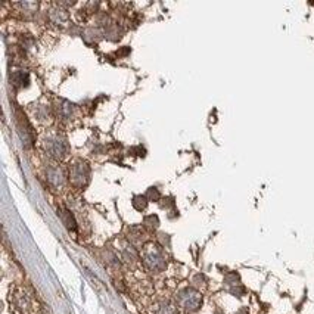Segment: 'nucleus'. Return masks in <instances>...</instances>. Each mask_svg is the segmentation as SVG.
Returning <instances> with one entry per match:
<instances>
[{"mask_svg": "<svg viewBox=\"0 0 314 314\" xmlns=\"http://www.w3.org/2000/svg\"><path fill=\"white\" fill-rule=\"evenodd\" d=\"M182 304L188 310H196L201 304V295L195 291L188 289V291H185V301H182Z\"/></svg>", "mask_w": 314, "mask_h": 314, "instance_id": "4", "label": "nucleus"}, {"mask_svg": "<svg viewBox=\"0 0 314 314\" xmlns=\"http://www.w3.org/2000/svg\"><path fill=\"white\" fill-rule=\"evenodd\" d=\"M131 204H133V207L137 209V211H143L147 205V198L146 196H143V195H136V196L133 198Z\"/></svg>", "mask_w": 314, "mask_h": 314, "instance_id": "7", "label": "nucleus"}, {"mask_svg": "<svg viewBox=\"0 0 314 314\" xmlns=\"http://www.w3.org/2000/svg\"><path fill=\"white\" fill-rule=\"evenodd\" d=\"M62 218H63V223H65V226L71 230H74L75 229V221H74V217L71 215V212L69 211H63L62 212Z\"/></svg>", "mask_w": 314, "mask_h": 314, "instance_id": "8", "label": "nucleus"}, {"mask_svg": "<svg viewBox=\"0 0 314 314\" xmlns=\"http://www.w3.org/2000/svg\"><path fill=\"white\" fill-rule=\"evenodd\" d=\"M146 198L147 199H150V201H160L161 193H160V190H158L156 188H149L147 189Z\"/></svg>", "mask_w": 314, "mask_h": 314, "instance_id": "9", "label": "nucleus"}, {"mask_svg": "<svg viewBox=\"0 0 314 314\" xmlns=\"http://www.w3.org/2000/svg\"><path fill=\"white\" fill-rule=\"evenodd\" d=\"M47 177H49V180H50L53 185H61L63 182V174L61 173V170L58 167L50 168L49 173H47Z\"/></svg>", "mask_w": 314, "mask_h": 314, "instance_id": "6", "label": "nucleus"}, {"mask_svg": "<svg viewBox=\"0 0 314 314\" xmlns=\"http://www.w3.org/2000/svg\"><path fill=\"white\" fill-rule=\"evenodd\" d=\"M11 80H12L14 86L24 87V86H27V84H28V82H30V77H28V74H27V72H24V71H15V72L11 75Z\"/></svg>", "mask_w": 314, "mask_h": 314, "instance_id": "5", "label": "nucleus"}, {"mask_svg": "<svg viewBox=\"0 0 314 314\" xmlns=\"http://www.w3.org/2000/svg\"><path fill=\"white\" fill-rule=\"evenodd\" d=\"M44 147L47 150V153L56 160H62L63 156H66V152H68V145H66V140L59 137V136H52V137H47L44 140Z\"/></svg>", "mask_w": 314, "mask_h": 314, "instance_id": "1", "label": "nucleus"}, {"mask_svg": "<svg viewBox=\"0 0 314 314\" xmlns=\"http://www.w3.org/2000/svg\"><path fill=\"white\" fill-rule=\"evenodd\" d=\"M89 177H90V170L86 163H75L69 170V180L75 186L82 188L84 185H87Z\"/></svg>", "mask_w": 314, "mask_h": 314, "instance_id": "2", "label": "nucleus"}, {"mask_svg": "<svg viewBox=\"0 0 314 314\" xmlns=\"http://www.w3.org/2000/svg\"><path fill=\"white\" fill-rule=\"evenodd\" d=\"M145 224H146L147 227H150V229H155V227H158V224H160V221H158V217L156 215H149L145 218Z\"/></svg>", "mask_w": 314, "mask_h": 314, "instance_id": "10", "label": "nucleus"}, {"mask_svg": "<svg viewBox=\"0 0 314 314\" xmlns=\"http://www.w3.org/2000/svg\"><path fill=\"white\" fill-rule=\"evenodd\" d=\"M17 121H18V128H20V133H21L22 140L25 143V146L30 147L33 143V127L30 126L28 120L25 118V115H22L20 111H17Z\"/></svg>", "mask_w": 314, "mask_h": 314, "instance_id": "3", "label": "nucleus"}]
</instances>
